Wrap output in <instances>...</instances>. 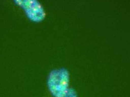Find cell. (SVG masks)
I'll return each instance as SVG.
<instances>
[{
	"label": "cell",
	"mask_w": 130,
	"mask_h": 97,
	"mask_svg": "<svg viewBox=\"0 0 130 97\" xmlns=\"http://www.w3.org/2000/svg\"><path fill=\"white\" fill-rule=\"evenodd\" d=\"M70 76L64 68L54 69L48 75L47 87L53 97H64L69 89Z\"/></svg>",
	"instance_id": "cell-1"
},
{
	"label": "cell",
	"mask_w": 130,
	"mask_h": 97,
	"mask_svg": "<svg viewBox=\"0 0 130 97\" xmlns=\"http://www.w3.org/2000/svg\"><path fill=\"white\" fill-rule=\"evenodd\" d=\"M22 9L29 20L35 23L41 22L45 19V11L38 0H13Z\"/></svg>",
	"instance_id": "cell-2"
},
{
	"label": "cell",
	"mask_w": 130,
	"mask_h": 97,
	"mask_svg": "<svg viewBox=\"0 0 130 97\" xmlns=\"http://www.w3.org/2000/svg\"><path fill=\"white\" fill-rule=\"evenodd\" d=\"M64 97H78V96L74 89L70 88Z\"/></svg>",
	"instance_id": "cell-3"
}]
</instances>
